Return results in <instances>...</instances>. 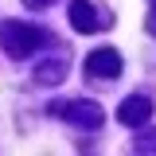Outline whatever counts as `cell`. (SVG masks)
Instances as JSON below:
<instances>
[{
	"mask_svg": "<svg viewBox=\"0 0 156 156\" xmlns=\"http://www.w3.org/2000/svg\"><path fill=\"white\" fill-rule=\"evenodd\" d=\"M0 43H4V51L12 58H27L35 51V43H43V31L31 27V23H16V20H8L4 27H0Z\"/></svg>",
	"mask_w": 156,
	"mask_h": 156,
	"instance_id": "obj_1",
	"label": "cell"
},
{
	"mask_svg": "<svg viewBox=\"0 0 156 156\" xmlns=\"http://www.w3.org/2000/svg\"><path fill=\"white\" fill-rule=\"evenodd\" d=\"M86 74L90 78H117L121 74V55L113 47H98L94 55L86 58Z\"/></svg>",
	"mask_w": 156,
	"mask_h": 156,
	"instance_id": "obj_2",
	"label": "cell"
},
{
	"mask_svg": "<svg viewBox=\"0 0 156 156\" xmlns=\"http://www.w3.org/2000/svg\"><path fill=\"white\" fill-rule=\"evenodd\" d=\"M117 121L121 125H129V129H140V125H148L152 121V101L148 98H125L121 101V109H117Z\"/></svg>",
	"mask_w": 156,
	"mask_h": 156,
	"instance_id": "obj_3",
	"label": "cell"
},
{
	"mask_svg": "<svg viewBox=\"0 0 156 156\" xmlns=\"http://www.w3.org/2000/svg\"><path fill=\"white\" fill-rule=\"evenodd\" d=\"M58 117H66L70 125H78V129H98L101 125V109L98 105H90V101H74V105H55Z\"/></svg>",
	"mask_w": 156,
	"mask_h": 156,
	"instance_id": "obj_4",
	"label": "cell"
},
{
	"mask_svg": "<svg viewBox=\"0 0 156 156\" xmlns=\"http://www.w3.org/2000/svg\"><path fill=\"white\" fill-rule=\"evenodd\" d=\"M98 12H94V4H90V0H74V4H70V27H74V31H82V35H86V31H94L98 23H105V20H94Z\"/></svg>",
	"mask_w": 156,
	"mask_h": 156,
	"instance_id": "obj_5",
	"label": "cell"
},
{
	"mask_svg": "<svg viewBox=\"0 0 156 156\" xmlns=\"http://www.w3.org/2000/svg\"><path fill=\"white\" fill-rule=\"evenodd\" d=\"M62 70H66V66H62V58H58V62H47V66H39V82H43V86H51V82L62 78Z\"/></svg>",
	"mask_w": 156,
	"mask_h": 156,
	"instance_id": "obj_6",
	"label": "cell"
},
{
	"mask_svg": "<svg viewBox=\"0 0 156 156\" xmlns=\"http://www.w3.org/2000/svg\"><path fill=\"white\" fill-rule=\"evenodd\" d=\"M27 4H31V8H43V4H47V0H27Z\"/></svg>",
	"mask_w": 156,
	"mask_h": 156,
	"instance_id": "obj_7",
	"label": "cell"
}]
</instances>
